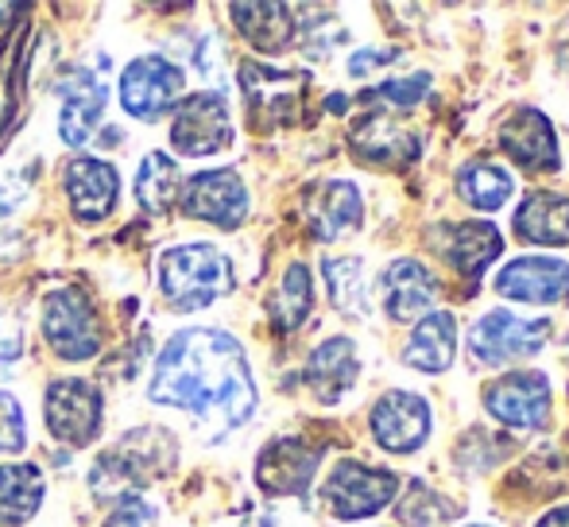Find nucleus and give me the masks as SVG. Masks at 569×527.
I'll list each match as a JSON object with an SVG mask.
<instances>
[{
    "label": "nucleus",
    "mask_w": 569,
    "mask_h": 527,
    "mask_svg": "<svg viewBox=\"0 0 569 527\" xmlns=\"http://www.w3.org/2000/svg\"><path fill=\"white\" fill-rule=\"evenodd\" d=\"M151 399L213 422L218 438L240 430L256 411L252 369H248L240 341L210 326L179 330L156 361Z\"/></svg>",
    "instance_id": "obj_1"
},
{
    "label": "nucleus",
    "mask_w": 569,
    "mask_h": 527,
    "mask_svg": "<svg viewBox=\"0 0 569 527\" xmlns=\"http://www.w3.org/2000/svg\"><path fill=\"white\" fill-rule=\"evenodd\" d=\"M232 260L213 245H174L159 257V291L174 310H202L232 291Z\"/></svg>",
    "instance_id": "obj_2"
},
{
    "label": "nucleus",
    "mask_w": 569,
    "mask_h": 527,
    "mask_svg": "<svg viewBox=\"0 0 569 527\" xmlns=\"http://www.w3.org/2000/svg\"><path fill=\"white\" fill-rule=\"evenodd\" d=\"M171 461L174 438L159 427H140L128 438H120L113 450L93 466V493L109 497L113 489H120L128 497V489H148V481H156Z\"/></svg>",
    "instance_id": "obj_3"
},
{
    "label": "nucleus",
    "mask_w": 569,
    "mask_h": 527,
    "mask_svg": "<svg viewBox=\"0 0 569 527\" xmlns=\"http://www.w3.org/2000/svg\"><path fill=\"white\" fill-rule=\"evenodd\" d=\"M43 338L62 361H90L101 349V322L78 287H62L43 307Z\"/></svg>",
    "instance_id": "obj_4"
},
{
    "label": "nucleus",
    "mask_w": 569,
    "mask_h": 527,
    "mask_svg": "<svg viewBox=\"0 0 569 527\" xmlns=\"http://www.w3.org/2000/svg\"><path fill=\"white\" fill-rule=\"evenodd\" d=\"M182 86H187V74L171 59L143 54V59L128 62L120 74V106L136 121H159L182 98Z\"/></svg>",
    "instance_id": "obj_5"
},
{
    "label": "nucleus",
    "mask_w": 569,
    "mask_h": 527,
    "mask_svg": "<svg viewBox=\"0 0 569 527\" xmlns=\"http://www.w3.org/2000/svg\"><path fill=\"white\" fill-rule=\"evenodd\" d=\"M399 481L388 469L360 466V461H338L326 481V505L338 520H365V516L380 513L383 505H391Z\"/></svg>",
    "instance_id": "obj_6"
},
{
    "label": "nucleus",
    "mask_w": 569,
    "mask_h": 527,
    "mask_svg": "<svg viewBox=\"0 0 569 527\" xmlns=\"http://www.w3.org/2000/svg\"><path fill=\"white\" fill-rule=\"evenodd\" d=\"M171 143L179 156H213V151L229 148L232 143V121L229 106L221 93H190L179 109H174L171 125Z\"/></svg>",
    "instance_id": "obj_7"
},
{
    "label": "nucleus",
    "mask_w": 569,
    "mask_h": 527,
    "mask_svg": "<svg viewBox=\"0 0 569 527\" xmlns=\"http://www.w3.org/2000/svg\"><path fill=\"white\" fill-rule=\"evenodd\" d=\"M547 322H531V318H516L511 310H488L469 334V349L480 365H508L519 357H531L547 341Z\"/></svg>",
    "instance_id": "obj_8"
},
{
    "label": "nucleus",
    "mask_w": 569,
    "mask_h": 527,
    "mask_svg": "<svg viewBox=\"0 0 569 527\" xmlns=\"http://www.w3.org/2000/svg\"><path fill=\"white\" fill-rule=\"evenodd\" d=\"M179 195H182V210L198 221H210V226L237 229L248 218V187L232 167L190 175V182H182Z\"/></svg>",
    "instance_id": "obj_9"
},
{
    "label": "nucleus",
    "mask_w": 569,
    "mask_h": 527,
    "mask_svg": "<svg viewBox=\"0 0 569 527\" xmlns=\"http://www.w3.org/2000/svg\"><path fill=\"white\" fill-rule=\"evenodd\" d=\"M43 411L51 435L67 446H90L101 430V392L86 380H54L47 388Z\"/></svg>",
    "instance_id": "obj_10"
},
{
    "label": "nucleus",
    "mask_w": 569,
    "mask_h": 527,
    "mask_svg": "<svg viewBox=\"0 0 569 527\" xmlns=\"http://www.w3.org/2000/svg\"><path fill=\"white\" fill-rule=\"evenodd\" d=\"M302 74L291 70L263 67V62H244L240 67V90L248 98V117H256V125H279L299 109L302 101Z\"/></svg>",
    "instance_id": "obj_11"
},
{
    "label": "nucleus",
    "mask_w": 569,
    "mask_h": 527,
    "mask_svg": "<svg viewBox=\"0 0 569 527\" xmlns=\"http://www.w3.org/2000/svg\"><path fill=\"white\" fill-rule=\"evenodd\" d=\"M372 435L383 450L415 454L430 438V407L422 396L388 392L372 407Z\"/></svg>",
    "instance_id": "obj_12"
},
{
    "label": "nucleus",
    "mask_w": 569,
    "mask_h": 527,
    "mask_svg": "<svg viewBox=\"0 0 569 527\" xmlns=\"http://www.w3.org/2000/svg\"><path fill=\"white\" fill-rule=\"evenodd\" d=\"M318 461H322V454L302 438H276L271 446H263L260 461H256V485L268 497H299V493H307Z\"/></svg>",
    "instance_id": "obj_13"
},
{
    "label": "nucleus",
    "mask_w": 569,
    "mask_h": 527,
    "mask_svg": "<svg viewBox=\"0 0 569 527\" xmlns=\"http://www.w3.org/2000/svg\"><path fill=\"white\" fill-rule=\"evenodd\" d=\"M59 93H62L59 136H62V143H70V148H82V143H90V136L98 132L109 90L98 74H90V70H70V74L62 78Z\"/></svg>",
    "instance_id": "obj_14"
},
{
    "label": "nucleus",
    "mask_w": 569,
    "mask_h": 527,
    "mask_svg": "<svg viewBox=\"0 0 569 527\" xmlns=\"http://www.w3.org/2000/svg\"><path fill=\"white\" fill-rule=\"evenodd\" d=\"M62 187H67V198L74 206L78 221H101L109 218V210L117 206L120 195V179L117 171L106 163V159H70L67 171H62Z\"/></svg>",
    "instance_id": "obj_15"
},
{
    "label": "nucleus",
    "mask_w": 569,
    "mask_h": 527,
    "mask_svg": "<svg viewBox=\"0 0 569 527\" xmlns=\"http://www.w3.org/2000/svg\"><path fill=\"white\" fill-rule=\"evenodd\" d=\"M485 407L508 427H542L550 411V385L542 372H516V377L488 388Z\"/></svg>",
    "instance_id": "obj_16"
},
{
    "label": "nucleus",
    "mask_w": 569,
    "mask_h": 527,
    "mask_svg": "<svg viewBox=\"0 0 569 527\" xmlns=\"http://www.w3.org/2000/svg\"><path fill=\"white\" fill-rule=\"evenodd\" d=\"M500 295L516 302H566L569 299V264L547 257L511 260L496 279Z\"/></svg>",
    "instance_id": "obj_17"
},
{
    "label": "nucleus",
    "mask_w": 569,
    "mask_h": 527,
    "mask_svg": "<svg viewBox=\"0 0 569 527\" xmlns=\"http://www.w3.org/2000/svg\"><path fill=\"white\" fill-rule=\"evenodd\" d=\"M380 291H383V310L396 322H415V318H422V310L435 307L438 279L419 260H396L383 268Z\"/></svg>",
    "instance_id": "obj_18"
},
{
    "label": "nucleus",
    "mask_w": 569,
    "mask_h": 527,
    "mask_svg": "<svg viewBox=\"0 0 569 527\" xmlns=\"http://www.w3.org/2000/svg\"><path fill=\"white\" fill-rule=\"evenodd\" d=\"M500 148L527 171H555L558 167V143L555 129L535 109H519L500 125Z\"/></svg>",
    "instance_id": "obj_19"
},
{
    "label": "nucleus",
    "mask_w": 569,
    "mask_h": 527,
    "mask_svg": "<svg viewBox=\"0 0 569 527\" xmlns=\"http://www.w3.org/2000/svg\"><path fill=\"white\" fill-rule=\"evenodd\" d=\"M360 377V361H357V346L349 338H330L310 354L307 365V385L315 388L318 399L326 404H338V399L357 385Z\"/></svg>",
    "instance_id": "obj_20"
},
{
    "label": "nucleus",
    "mask_w": 569,
    "mask_h": 527,
    "mask_svg": "<svg viewBox=\"0 0 569 527\" xmlns=\"http://www.w3.org/2000/svg\"><path fill=\"white\" fill-rule=\"evenodd\" d=\"M310 229L318 241H338V237L352 233L360 226V190L345 179L322 182L307 206Z\"/></svg>",
    "instance_id": "obj_21"
},
{
    "label": "nucleus",
    "mask_w": 569,
    "mask_h": 527,
    "mask_svg": "<svg viewBox=\"0 0 569 527\" xmlns=\"http://www.w3.org/2000/svg\"><path fill=\"white\" fill-rule=\"evenodd\" d=\"M516 233L531 245L562 249L569 245V198L550 195V190L527 195V202L516 210Z\"/></svg>",
    "instance_id": "obj_22"
},
{
    "label": "nucleus",
    "mask_w": 569,
    "mask_h": 527,
    "mask_svg": "<svg viewBox=\"0 0 569 527\" xmlns=\"http://www.w3.org/2000/svg\"><path fill=\"white\" fill-rule=\"evenodd\" d=\"M453 354H457L453 315L450 310H435V315H427L415 326L411 341L403 349V361L422 372H446L453 365Z\"/></svg>",
    "instance_id": "obj_23"
},
{
    "label": "nucleus",
    "mask_w": 569,
    "mask_h": 527,
    "mask_svg": "<svg viewBox=\"0 0 569 527\" xmlns=\"http://www.w3.org/2000/svg\"><path fill=\"white\" fill-rule=\"evenodd\" d=\"M232 20H237L240 36L256 47V51H283L295 39V20L287 4H232Z\"/></svg>",
    "instance_id": "obj_24"
},
{
    "label": "nucleus",
    "mask_w": 569,
    "mask_h": 527,
    "mask_svg": "<svg viewBox=\"0 0 569 527\" xmlns=\"http://www.w3.org/2000/svg\"><path fill=\"white\" fill-rule=\"evenodd\" d=\"M43 505V474L28 461L0 466V527H20Z\"/></svg>",
    "instance_id": "obj_25"
},
{
    "label": "nucleus",
    "mask_w": 569,
    "mask_h": 527,
    "mask_svg": "<svg viewBox=\"0 0 569 527\" xmlns=\"http://www.w3.org/2000/svg\"><path fill=\"white\" fill-rule=\"evenodd\" d=\"M352 148H357L360 159L368 163H407V159L419 156V136H411L399 125H391L388 117H368L365 125L352 136Z\"/></svg>",
    "instance_id": "obj_26"
},
{
    "label": "nucleus",
    "mask_w": 569,
    "mask_h": 527,
    "mask_svg": "<svg viewBox=\"0 0 569 527\" xmlns=\"http://www.w3.org/2000/svg\"><path fill=\"white\" fill-rule=\"evenodd\" d=\"M457 190H461V198L469 206H477V210H485V213H496L500 206H508L511 195H516V179H511L503 167L477 159V163L461 167V175H457Z\"/></svg>",
    "instance_id": "obj_27"
},
{
    "label": "nucleus",
    "mask_w": 569,
    "mask_h": 527,
    "mask_svg": "<svg viewBox=\"0 0 569 527\" xmlns=\"http://www.w3.org/2000/svg\"><path fill=\"white\" fill-rule=\"evenodd\" d=\"M500 252H503L500 233H496L492 226H485V221H465V226L453 229L450 260L457 271H465V276H480Z\"/></svg>",
    "instance_id": "obj_28"
},
{
    "label": "nucleus",
    "mask_w": 569,
    "mask_h": 527,
    "mask_svg": "<svg viewBox=\"0 0 569 527\" xmlns=\"http://www.w3.org/2000/svg\"><path fill=\"white\" fill-rule=\"evenodd\" d=\"M182 182H179V167H174L171 156L163 151H148L140 163V175H136V198H140L143 210L163 213L167 206L179 198Z\"/></svg>",
    "instance_id": "obj_29"
},
{
    "label": "nucleus",
    "mask_w": 569,
    "mask_h": 527,
    "mask_svg": "<svg viewBox=\"0 0 569 527\" xmlns=\"http://www.w3.org/2000/svg\"><path fill=\"white\" fill-rule=\"evenodd\" d=\"M310 307H315V284H310L307 264H291L276 299H271V318H276L279 330H295L310 315Z\"/></svg>",
    "instance_id": "obj_30"
},
{
    "label": "nucleus",
    "mask_w": 569,
    "mask_h": 527,
    "mask_svg": "<svg viewBox=\"0 0 569 527\" xmlns=\"http://www.w3.org/2000/svg\"><path fill=\"white\" fill-rule=\"evenodd\" d=\"M326 287H330V299L341 315L365 318L368 315V299H365V268L360 260L341 257V260H326Z\"/></svg>",
    "instance_id": "obj_31"
},
{
    "label": "nucleus",
    "mask_w": 569,
    "mask_h": 527,
    "mask_svg": "<svg viewBox=\"0 0 569 527\" xmlns=\"http://www.w3.org/2000/svg\"><path fill=\"white\" fill-rule=\"evenodd\" d=\"M23 450V411L12 392H0V454Z\"/></svg>",
    "instance_id": "obj_32"
},
{
    "label": "nucleus",
    "mask_w": 569,
    "mask_h": 527,
    "mask_svg": "<svg viewBox=\"0 0 569 527\" xmlns=\"http://www.w3.org/2000/svg\"><path fill=\"white\" fill-rule=\"evenodd\" d=\"M156 516L159 508L151 500H143L140 493H128V497H120L117 513L109 516L106 527H156Z\"/></svg>",
    "instance_id": "obj_33"
},
{
    "label": "nucleus",
    "mask_w": 569,
    "mask_h": 527,
    "mask_svg": "<svg viewBox=\"0 0 569 527\" xmlns=\"http://www.w3.org/2000/svg\"><path fill=\"white\" fill-rule=\"evenodd\" d=\"M430 90V78L427 74H411V78H396V82H383L376 86V98H388L391 106H415V101H422Z\"/></svg>",
    "instance_id": "obj_34"
},
{
    "label": "nucleus",
    "mask_w": 569,
    "mask_h": 527,
    "mask_svg": "<svg viewBox=\"0 0 569 527\" xmlns=\"http://www.w3.org/2000/svg\"><path fill=\"white\" fill-rule=\"evenodd\" d=\"M396 59H399V51H360L349 59V74L365 78V74H372L376 67H388V62H396Z\"/></svg>",
    "instance_id": "obj_35"
},
{
    "label": "nucleus",
    "mask_w": 569,
    "mask_h": 527,
    "mask_svg": "<svg viewBox=\"0 0 569 527\" xmlns=\"http://www.w3.org/2000/svg\"><path fill=\"white\" fill-rule=\"evenodd\" d=\"M539 527H569V505L566 508H555L539 520Z\"/></svg>",
    "instance_id": "obj_36"
},
{
    "label": "nucleus",
    "mask_w": 569,
    "mask_h": 527,
    "mask_svg": "<svg viewBox=\"0 0 569 527\" xmlns=\"http://www.w3.org/2000/svg\"><path fill=\"white\" fill-rule=\"evenodd\" d=\"M16 12V8H4V4H0V20H4V16H12Z\"/></svg>",
    "instance_id": "obj_37"
}]
</instances>
